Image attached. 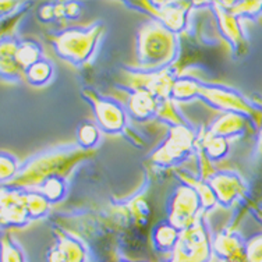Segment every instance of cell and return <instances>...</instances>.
I'll list each match as a JSON object with an SVG mask.
<instances>
[{
    "label": "cell",
    "mask_w": 262,
    "mask_h": 262,
    "mask_svg": "<svg viewBox=\"0 0 262 262\" xmlns=\"http://www.w3.org/2000/svg\"><path fill=\"white\" fill-rule=\"evenodd\" d=\"M179 38L155 20L145 21L137 31V64L144 70H161L174 64Z\"/></svg>",
    "instance_id": "cell-1"
},
{
    "label": "cell",
    "mask_w": 262,
    "mask_h": 262,
    "mask_svg": "<svg viewBox=\"0 0 262 262\" xmlns=\"http://www.w3.org/2000/svg\"><path fill=\"white\" fill-rule=\"evenodd\" d=\"M86 152L78 145H69L56 148L49 152L31 158L20 167L18 174L10 186L21 190H32L39 183L53 176H64L67 171L76 166L77 162L81 161Z\"/></svg>",
    "instance_id": "cell-2"
},
{
    "label": "cell",
    "mask_w": 262,
    "mask_h": 262,
    "mask_svg": "<svg viewBox=\"0 0 262 262\" xmlns=\"http://www.w3.org/2000/svg\"><path fill=\"white\" fill-rule=\"evenodd\" d=\"M103 32V24L95 21L91 26L70 27L49 35L56 55L74 67L85 66L95 53Z\"/></svg>",
    "instance_id": "cell-3"
},
{
    "label": "cell",
    "mask_w": 262,
    "mask_h": 262,
    "mask_svg": "<svg viewBox=\"0 0 262 262\" xmlns=\"http://www.w3.org/2000/svg\"><path fill=\"white\" fill-rule=\"evenodd\" d=\"M81 94L85 98V101L91 105L94 117H95V124L99 127L101 133L123 134V137L131 142V145L141 148L142 141L140 136L134 131H131L128 127V120L131 119L128 117L126 106L113 98L98 94L92 88H84Z\"/></svg>",
    "instance_id": "cell-4"
},
{
    "label": "cell",
    "mask_w": 262,
    "mask_h": 262,
    "mask_svg": "<svg viewBox=\"0 0 262 262\" xmlns=\"http://www.w3.org/2000/svg\"><path fill=\"white\" fill-rule=\"evenodd\" d=\"M200 101L222 113H238L248 117L257 133L262 128V105L248 99L242 92L221 84L202 82Z\"/></svg>",
    "instance_id": "cell-5"
},
{
    "label": "cell",
    "mask_w": 262,
    "mask_h": 262,
    "mask_svg": "<svg viewBox=\"0 0 262 262\" xmlns=\"http://www.w3.org/2000/svg\"><path fill=\"white\" fill-rule=\"evenodd\" d=\"M200 133L191 126L170 127L166 140L152 152L151 162L159 167L179 166L196 152Z\"/></svg>",
    "instance_id": "cell-6"
},
{
    "label": "cell",
    "mask_w": 262,
    "mask_h": 262,
    "mask_svg": "<svg viewBox=\"0 0 262 262\" xmlns=\"http://www.w3.org/2000/svg\"><path fill=\"white\" fill-rule=\"evenodd\" d=\"M212 234L204 215L194 225L183 230L174 251L166 262H211Z\"/></svg>",
    "instance_id": "cell-7"
},
{
    "label": "cell",
    "mask_w": 262,
    "mask_h": 262,
    "mask_svg": "<svg viewBox=\"0 0 262 262\" xmlns=\"http://www.w3.org/2000/svg\"><path fill=\"white\" fill-rule=\"evenodd\" d=\"M127 85H121L128 92H149L159 101L170 99L171 86L179 77L174 64L161 70H144V69H127Z\"/></svg>",
    "instance_id": "cell-8"
},
{
    "label": "cell",
    "mask_w": 262,
    "mask_h": 262,
    "mask_svg": "<svg viewBox=\"0 0 262 262\" xmlns=\"http://www.w3.org/2000/svg\"><path fill=\"white\" fill-rule=\"evenodd\" d=\"M167 221L179 230H186L202 215L201 198L191 184L182 182L176 187L166 205Z\"/></svg>",
    "instance_id": "cell-9"
},
{
    "label": "cell",
    "mask_w": 262,
    "mask_h": 262,
    "mask_svg": "<svg viewBox=\"0 0 262 262\" xmlns=\"http://www.w3.org/2000/svg\"><path fill=\"white\" fill-rule=\"evenodd\" d=\"M127 5L141 7L152 20L161 23L176 35L187 28V17L192 7L191 2H134Z\"/></svg>",
    "instance_id": "cell-10"
},
{
    "label": "cell",
    "mask_w": 262,
    "mask_h": 262,
    "mask_svg": "<svg viewBox=\"0 0 262 262\" xmlns=\"http://www.w3.org/2000/svg\"><path fill=\"white\" fill-rule=\"evenodd\" d=\"M209 9L216 20V27L219 34L227 45L230 46L234 56H244L247 52L248 42L242 27V20L233 14L232 11L225 9L221 2H212Z\"/></svg>",
    "instance_id": "cell-11"
},
{
    "label": "cell",
    "mask_w": 262,
    "mask_h": 262,
    "mask_svg": "<svg viewBox=\"0 0 262 262\" xmlns=\"http://www.w3.org/2000/svg\"><path fill=\"white\" fill-rule=\"evenodd\" d=\"M209 183L212 191L216 196L217 204L223 208H230L234 202L242 200L247 191V184L237 171L233 170H213L204 179Z\"/></svg>",
    "instance_id": "cell-12"
},
{
    "label": "cell",
    "mask_w": 262,
    "mask_h": 262,
    "mask_svg": "<svg viewBox=\"0 0 262 262\" xmlns=\"http://www.w3.org/2000/svg\"><path fill=\"white\" fill-rule=\"evenodd\" d=\"M30 222L26 208V190L2 184V229L23 227Z\"/></svg>",
    "instance_id": "cell-13"
},
{
    "label": "cell",
    "mask_w": 262,
    "mask_h": 262,
    "mask_svg": "<svg viewBox=\"0 0 262 262\" xmlns=\"http://www.w3.org/2000/svg\"><path fill=\"white\" fill-rule=\"evenodd\" d=\"M45 262H88V248L77 236L56 229V243L46 252Z\"/></svg>",
    "instance_id": "cell-14"
},
{
    "label": "cell",
    "mask_w": 262,
    "mask_h": 262,
    "mask_svg": "<svg viewBox=\"0 0 262 262\" xmlns=\"http://www.w3.org/2000/svg\"><path fill=\"white\" fill-rule=\"evenodd\" d=\"M205 131L212 136L222 137L227 141L232 138L246 136L250 131L257 133L251 120L238 113H222L212 121Z\"/></svg>",
    "instance_id": "cell-15"
},
{
    "label": "cell",
    "mask_w": 262,
    "mask_h": 262,
    "mask_svg": "<svg viewBox=\"0 0 262 262\" xmlns=\"http://www.w3.org/2000/svg\"><path fill=\"white\" fill-rule=\"evenodd\" d=\"M212 251L217 261L246 255V238L232 229H222L212 234Z\"/></svg>",
    "instance_id": "cell-16"
},
{
    "label": "cell",
    "mask_w": 262,
    "mask_h": 262,
    "mask_svg": "<svg viewBox=\"0 0 262 262\" xmlns=\"http://www.w3.org/2000/svg\"><path fill=\"white\" fill-rule=\"evenodd\" d=\"M126 111L131 120L151 121L158 119L161 101L149 92L131 91L126 102Z\"/></svg>",
    "instance_id": "cell-17"
},
{
    "label": "cell",
    "mask_w": 262,
    "mask_h": 262,
    "mask_svg": "<svg viewBox=\"0 0 262 262\" xmlns=\"http://www.w3.org/2000/svg\"><path fill=\"white\" fill-rule=\"evenodd\" d=\"M21 40L13 35H2V45H0V73L2 78L9 82H18L24 78V71L21 70L17 60L15 53L18 49Z\"/></svg>",
    "instance_id": "cell-18"
},
{
    "label": "cell",
    "mask_w": 262,
    "mask_h": 262,
    "mask_svg": "<svg viewBox=\"0 0 262 262\" xmlns=\"http://www.w3.org/2000/svg\"><path fill=\"white\" fill-rule=\"evenodd\" d=\"M182 230H179L176 226H173L169 221H162L152 229V246L154 250L166 255L167 259L171 257V254L176 248L179 238H180Z\"/></svg>",
    "instance_id": "cell-19"
},
{
    "label": "cell",
    "mask_w": 262,
    "mask_h": 262,
    "mask_svg": "<svg viewBox=\"0 0 262 262\" xmlns=\"http://www.w3.org/2000/svg\"><path fill=\"white\" fill-rule=\"evenodd\" d=\"M198 149L202 152V155L207 158L208 162H219L227 157L230 151L229 141L222 138V137L212 136L207 131L200 133L198 141H196Z\"/></svg>",
    "instance_id": "cell-20"
},
{
    "label": "cell",
    "mask_w": 262,
    "mask_h": 262,
    "mask_svg": "<svg viewBox=\"0 0 262 262\" xmlns=\"http://www.w3.org/2000/svg\"><path fill=\"white\" fill-rule=\"evenodd\" d=\"M202 82L200 78L192 76H179L171 86L170 101L188 102L200 98Z\"/></svg>",
    "instance_id": "cell-21"
},
{
    "label": "cell",
    "mask_w": 262,
    "mask_h": 262,
    "mask_svg": "<svg viewBox=\"0 0 262 262\" xmlns=\"http://www.w3.org/2000/svg\"><path fill=\"white\" fill-rule=\"evenodd\" d=\"M43 59L42 56V46L36 40H21L17 53H15V60L21 70L26 73L31 66H34L36 61Z\"/></svg>",
    "instance_id": "cell-22"
},
{
    "label": "cell",
    "mask_w": 262,
    "mask_h": 262,
    "mask_svg": "<svg viewBox=\"0 0 262 262\" xmlns=\"http://www.w3.org/2000/svg\"><path fill=\"white\" fill-rule=\"evenodd\" d=\"M32 190H35V191L40 192L42 195H45L51 204H56V202H60L66 196L67 180H66L64 176L49 177V179H46L42 183H39Z\"/></svg>",
    "instance_id": "cell-23"
},
{
    "label": "cell",
    "mask_w": 262,
    "mask_h": 262,
    "mask_svg": "<svg viewBox=\"0 0 262 262\" xmlns=\"http://www.w3.org/2000/svg\"><path fill=\"white\" fill-rule=\"evenodd\" d=\"M52 204L45 195L35 190H26V208L31 222L45 217L51 211Z\"/></svg>",
    "instance_id": "cell-24"
},
{
    "label": "cell",
    "mask_w": 262,
    "mask_h": 262,
    "mask_svg": "<svg viewBox=\"0 0 262 262\" xmlns=\"http://www.w3.org/2000/svg\"><path fill=\"white\" fill-rule=\"evenodd\" d=\"M180 182L188 183V184H191L194 188L198 192V195L201 198V204H202V211L208 212L213 209V208L216 207V196L212 191L211 186H209V183L207 180H204V179H200V177H192L188 176V174H180Z\"/></svg>",
    "instance_id": "cell-25"
},
{
    "label": "cell",
    "mask_w": 262,
    "mask_h": 262,
    "mask_svg": "<svg viewBox=\"0 0 262 262\" xmlns=\"http://www.w3.org/2000/svg\"><path fill=\"white\" fill-rule=\"evenodd\" d=\"M225 9L232 11L240 20L255 21L262 14V0L257 2H221Z\"/></svg>",
    "instance_id": "cell-26"
},
{
    "label": "cell",
    "mask_w": 262,
    "mask_h": 262,
    "mask_svg": "<svg viewBox=\"0 0 262 262\" xmlns=\"http://www.w3.org/2000/svg\"><path fill=\"white\" fill-rule=\"evenodd\" d=\"M52 77H53V66L48 59L36 61L35 64L31 66L24 73V78L32 86L46 85L52 80Z\"/></svg>",
    "instance_id": "cell-27"
},
{
    "label": "cell",
    "mask_w": 262,
    "mask_h": 262,
    "mask_svg": "<svg viewBox=\"0 0 262 262\" xmlns=\"http://www.w3.org/2000/svg\"><path fill=\"white\" fill-rule=\"evenodd\" d=\"M99 127L92 121H82L77 128V145L84 151H90L99 141Z\"/></svg>",
    "instance_id": "cell-28"
},
{
    "label": "cell",
    "mask_w": 262,
    "mask_h": 262,
    "mask_svg": "<svg viewBox=\"0 0 262 262\" xmlns=\"http://www.w3.org/2000/svg\"><path fill=\"white\" fill-rule=\"evenodd\" d=\"M2 262H27L23 248L10 234H2Z\"/></svg>",
    "instance_id": "cell-29"
},
{
    "label": "cell",
    "mask_w": 262,
    "mask_h": 262,
    "mask_svg": "<svg viewBox=\"0 0 262 262\" xmlns=\"http://www.w3.org/2000/svg\"><path fill=\"white\" fill-rule=\"evenodd\" d=\"M0 179H2V184H9L15 179V176L20 171V163L11 154L7 152H2L0 155Z\"/></svg>",
    "instance_id": "cell-30"
},
{
    "label": "cell",
    "mask_w": 262,
    "mask_h": 262,
    "mask_svg": "<svg viewBox=\"0 0 262 262\" xmlns=\"http://www.w3.org/2000/svg\"><path fill=\"white\" fill-rule=\"evenodd\" d=\"M246 258L247 262H262V233L246 240Z\"/></svg>",
    "instance_id": "cell-31"
},
{
    "label": "cell",
    "mask_w": 262,
    "mask_h": 262,
    "mask_svg": "<svg viewBox=\"0 0 262 262\" xmlns=\"http://www.w3.org/2000/svg\"><path fill=\"white\" fill-rule=\"evenodd\" d=\"M30 2H7V0H2V10H0V17H2V21L5 23V20L7 17H11V15L17 13L18 10H21L23 7L26 6H30Z\"/></svg>",
    "instance_id": "cell-32"
},
{
    "label": "cell",
    "mask_w": 262,
    "mask_h": 262,
    "mask_svg": "<svg viewBox=\"0 0 262 262\" xmlns=\"http://www.w3.org/2000/svg\"><path fill=\"white\" fill-rule=\"evenodd\" d=\"M36 15H38L40 23H52V21H56L55 2H48V3L40 5Z\"/></svg>",
    "instance_id": "cell-33"
},
{
    "label": "cell",
    "mask_w": 262,
    "mask_h": 262,
    "mask_svg": "<svg viewBox=\"0 0 262 262\" xmlns=\"http://www.w3.org/2000/svg\"><path fill=\"white\" fill-rule=\"evenodd\" d=\"M81 3L80 2H66V20H77L81 15Z\"/></svg>",
    "instance_id": "cell-34"
},
{
    "label": "cell",
    "mask_w": 262,
    "mask_h": 262,
    "mask_svg": "<svg viewBox=\"0 0 262 262\" xmlns=\"http://www.w3.org/2000/svg\"><path fill=\"white\" fill-rule=\"evenodd\" d=\"M257 152L258 155L262 158V128L261 131L258 133V145H257Z\"/></svg>",
    "instance_id": "cell-35"
},
{
    "label": "cell",
    "mask_w": 262,
    "mask_h": 262,
    "mask_svg": "<svg viewBox=\"0 0 262 262\" xmlns=\"http://www.w3.org/2000/svg\"><path fill=\"white\" fill-rule=\"evenodd\" d=\"M219 262H247V258H246V255H244V257L232 258V259H225V261H219Z\"/></svg>",
    "instance_id": "cell-36"
},
{
    "label": "cell",
    "mask_w": 262,
    "mask_h": 262,
    "mask_svg": "<svg viewBox=\"0 0 262 262\" xmlns=\"http://www.w3.org/2000/svg\"><path fill=\"white\" fill-rule=\"evenodd\" d=\"M257 216H262V204H259V205H258Z\"/></svg>",
    "instance_id": "cell-37"
},
{
    "label": "cell",
    "mask_w": 262,
    "mask_h": 262,
    "mask_svg": "<svg viewBox=\"0 0 262 262\" xmlns=\"http://www.w3.org/2000/svg\"><path fill=\"white\" fill-rule=\"evenodd\" d=\"M117 262H130V261H128V259H124V258H121V259H119Z\"/></svg>",
    "instance_id": "cell-38"
},
{
    "label": "cell",
    "mask_w": 262,
    "mask_h": 262,
    "mask_svg": "<svg viewBox=\"0 0 262 262\" xmlns=\"http://www.w3.org/2000/svg\"><path fill=\"white\" fill-rule=\"evenodd\" d=\"M258 217H259V221H261V222H262V216H258Z\"/></svg>",
    "instance_id": "cell-39"
}]
</instances>
